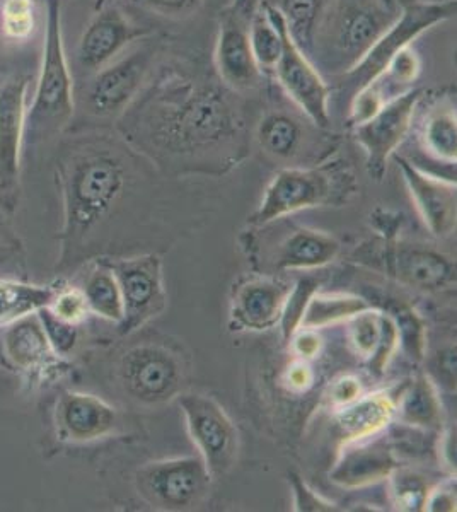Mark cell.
I'll return each instance as SVG.
<instances>
[{"label":"cell","instance_id":"cell-1","mask_svg":"<svg viewBox=\"0 0 457 512\" xmlns=\"http://www.w3.org/2000/svg\"><path fill=\"white\" fill-rule=\"evenodd\" d=\"M224 82L166 70L118 118L137 154L169 175L220 176L248 156V125Z\"/></svg>","mask_w":457,"mask_h":512},{"label":"cell","instance_id":"cell-2","mask_svg":"<svg viewBox=\"0 0 457 512\" xmlns=\"http://www.w3.org/2000/svg\"><path fill=\"white\" fill-rule=\"evenodd\" d=\"M137 152L122 137L79 134L60 142L55 178L64 200L57 274L69 275L110 248L134 185Z\"/></svg>","mask_w":457,"mask_h":512},{"label":"cell","instance_id":"cell-3","mask_svg":"<svg viewBox=\"0 0 457 512\" xmlns=\"http://www.w3.org/2000/svg\"><path fill=\"white\" fill-rule=\"evenodd\" d=\"M47 28L43 43L40 76L36 82L35 96L26 108L24 120L23 154L38 152L43 144L69 128L76 98L74 81L65 55L62 35V2L47 0Z\"/></svg>","mask_w":457,"mask_h":512},{"label":"cell","instance_id":"cell-4","mask_svg":"<svg viewBox=\"0 0 457 512\" xmlns=\"http://www.w3.org/2000/svg\"><path fill=\"white\" fill-rule=\"evenodd\" d=\"M357 192L359 181L345 158H328L307 168H285L273 176L260 207L248 222L261 227L299 210L342 207Z\"/></svg>","mask_w":457,"mask_h":512},{"label":"cell","instance_id":"cell-5","mask_svg":"<svg viewBox=\"0 0 457 512\" xmlns=\"http://www.w3.org/2000/svg\"><path fill=\"white\" fill-rule=\"evenodd\" d=\"M398 18L381 0H331L309 59L331 65L335 77L352 69Z\"/></svg>","mask_w":457,"mask_h":512},{"label":"cell","instance_id":"cell-6","mask_svg":"<svg viewBox=\"0 0 457 512\" xmlns=\"http://www.w3.org/2000/svg\"><path fill=\"white\" fill-rule=\"evenodd\" d=\"M456 0L427 2V0H406L400 7L398 18L388 31L372 45L364 57L342 76L335 77L330 86L331 98L338 96L340 101L350 105L357 94L379 79L388 70L398 53L410 47L418 36L434 28L437 24L449 21L456 16ZM330 98V99H331Z\"/></svg>","mask_w":457,"mask_h":512},{"label":"cell","instance_id":"cell-7","mask_svg":"<svg viewBox=\"0 0 457 512\" xmlns=\"http://www.w3.org/2000/svg\"><path fill=\"white\" fill-rule=\"evenodd\" d=\"M425 94V89H408L396 94L369 120L350 128L353 139L364 149L365 166L372 180L382 181L386 175L389 159L393 158L398 147L410 134L413 118L417 115Z\"/></svg>","mask_w":457,"mask_h":512},{"label":"cell","instance_id":"cell-8","mask_svg":"<svg viewBox=\"0 0 457 512\" xmlns=\"http://www.w3.org/2000/svg\"><path fill=\"white\" fill-rule=\"evenodd\" d=\"M360 262L371 263L403 286L422 292H440L456 286V263L432 246L382 239L374 253L360 255Z\"/></svg>","mask_w":457,"mask_h":512},{"label":"cell","instance_id":"cell-9","mask_svg":"<svg viewBox=\"0 0 457 512\" xmlns=\"http://www.w3.org/2000/svg\"><path fill=\"white\" fill-rule=\"evenodd\" d=\"M260 7V0H232L222 12L219 35L215 41V70L227 88L241 93L255 89L261 72L253 59L249 30Z\"/></svg>","mask_w":457,"mask_h":512},{"label":"cell","instance_id":"cell-10","mask_svg":"<svg viewBox=\"0 0 457 512\" xmlns=\"http://www.w3.org/2000/svg\"><path fill=\"white\" fill-rule=\"evenodd\" d=\"M178 403L210 478L224 477L238 454V431L226 410L214 398L197 393L178 396Z\"/></svg>","mask_w":457,"mask_h":512},{"label":"cell","instance_id":"cell-11","mask_svg":"<svg viewBox=\"0 0 457 512\" xmlns=\"http://www.w3.org/2000/svg\"><path fill=\"white\" fill-rule=\"evenodd\" d=\"M115 275L123 299L122 335H130L161 315L166 308V289L162 280L159 256L142 255L134 258L103 260Z\"/></svg>","mask_w":457,"mask_h":512},{"label":"cell","instance_id":"cell-12","mask_svg":"<svg viewBox=\"0 0 457 512\" xmlns=\"http://www.w3.org/2000/svg\"><path fill=\"white\" fill-rule=\"evenodd\" d=\"M152 59L154 50L144 45L127 57L111 60L103 69L96 70L82 99L87 115L96 120L122 117L123 111L139 96Z\"/></svg>","mask_w":457,"mask_h":512},{"label":"cell","instance_id":"cell-13","mask_svg":"<svg viewBox=\"0 0 457 512\" xmlns=\"http://www.w3.org/2000/svg\"><path fill=\"white\" fill-rule=\"evenodd\" d=\"M210 480L200 456L149 463L137 475L139 492L145 501L166 511H185L197 506L209 489Z\"/></svg>","mask_w":457,"mask_h":512},{"label":"cell","instance_id":"cell-14","mask_svg":"<svg viewBox=\"0 0 457 512\" xmlns=\"http://www.w3.org/2000/svg\"><path fill=\"white\" fill-rule=\"evenodd\" d=\"M28 76H16L0 88V212L18 209L23 158Z\"/></svg>","mask_w":457,"mask_h":512},{"label":"cell","instance_id":"cell-15","mask_svg":"<svg viewBox=\"0 0 457 512\" xmlns=\"http://www.w3.org/2000/svg\"><path fill=\"white\" fill-rule=\"evenodd\" d=\"M273 77L287 98L292 99V103L309 118L314 127L321 130L330 128V84L324 81L313 60L297 47L287 26L284 28L282 55L273 70Z\"/></svg>","mask_w":457,"mask_h":512},{"label":"cell","instance_id":"cell-16","mask_svg":"<svg viewBox=\"0 0 457 512\" xmlns=\"http://www.w3.org/2000/svg\"><path fill=\"white\" fill-rule=\"evenodd\" d=\"M120 379L128 395L137 402L164 403L180 395L181 364L161 345H139L120 361Z\"/></svg>","mask_w":457,"mask_h":512},{"label":"cell","instance_id":"cell-17","mask_svg":"<svg viewBox=\"0 0 457 512\" xmlns=\"http://www.w3.org/2000/svg\"><path fill=\"white\" fill-rule=\"evenodd\" d=\"M149 35V30L132 23L115 4H103L89 21L77 45V64L94 74L103 69L128 43Z\"/></svg>","mask_w":457,"mask_h":512},{"label":"cell","instance_id":"cell-18","mask_svg":"<svg viewBox=\"0 0 457 512\" xmlns=\"http://www.w3.org/2000/svg\"><path fill=\"white\" fill-rule=\"evenodd\" d=\"M418 214L434 236H447L456 227V181L430 175L410 159L394 154Z\"/></svg>","mask_w":457,"mask_h":512},{"label":"cell","instance_id":"cell-19","mask_svg":"<svg viewBox=\"0 0 457 512\" xmlns=\"http://www.w3.org/2000/svg\"><path fill=\"white\" fill-rule=\"evenodd\" d=\"M292 286L285 280L263 275L244 280L234 289L231 326L234 330L261 332L277 325Z\"/></svg>","mask_w":457,"mask_h":512},{"label":"cell","instance_id":"cell-20","mask_svg":"<svg viewBox=\"0 0 457 512\" xmlns=\"http://www.w3.org/2000/svg\"><path fill=\"white\" fill-rule=\"evenodd\" d=\"M398 468V461L388 444L374 441L371 444H345L340 460L331 470V482L345 489H360L388 480Z\"/></svg>","mask_w":457,"mask_h":512},{"label":"cell","instance_id":"cell-21","mask_svg":"<svg viewBox=\"0 0 457 512\" xmlns=\"http://www.w3.org/2000/svg\"><path fill=\"white\" fill-rule=\"evenodd\" d=\"M0 347L6 362L21 371H40L43 367L50 371L60 364L53 357L57 352L48 340L40 316H35V313L9 323L2 332Z\"/></svg>","mask_w":457,"mask_h":512},{"label":"cell","instance_id":"cell-22","mask_svg":"<svg viewBox=\"0 0 457 512\" xmlns=\"http://www.w3.org/2000/svg\"><path fill=\"white\" fill-rule=\"evenodd\" d=\"M348 321L353 349L360 357H364L372 374L382 376L400 345L393 316L369 308Z\"/></svg>","mask_w":457,"mask_h":512},{"label":"cell","instance_id":"cell-23","mask_svg":"<svg viewBox=\"0 0 457 512\" xmlns=\"http://www.w3.org/2000/svg\"><path fill=\"white\" fill-rule=\"evenodd\" d=\"M57 410L58 424L72 441H94L115 429V408L98 396L69 393L60 400Z\"/></svg>","mask_w":457,"mask_h":512},{"label":"cell","instance_id":"cell-24","mask_svg":"<svg viewBox=\"0 0 457 512\" xmlns=\"http://www.w3.org/2000/svg\"><path fill=\"white\" fill-rule=\"evenodd\" d=\"M396 400L386 391L359 396L355 402L338 408L336 427L342 434L343 443H360L374 437L393 420Z\"/></svg>","mask_w":457,"mask_h":512},{"label":"cell","instance_id":"cell-25","mask_svg":"<svg viewBox=\"0 0 457 512\" xmlns=\"http://www.w3.org/2000/svg\"><path fill=\"white\" fill-rule=\"evenodd\" d=\"M338 253L340 243L333 236L301 227L278 245L273 256V268L277 272L311 270L333 262Z\"/></svg>","mask_w":457,"mask_h":512},{"label":"cell","instance_id":"cell-26","mask_svg":"<svg viewBox=\"0 0 457 512\" xmlns=\"http://www.w3.org/2000/svg\"><path fill=\"white\" fill-rule=\"evenodd\" d=\"M284 28L285 21L277 7L268 0L260 2L255 18L251 21L249 41L253 59L263 77H273V70L282 55Z\"/></svg>","mask_w":457,"mask_h":512},{"label":"cell","instance_id":"cell-27","mask_svg":"<svg viewBox=\"0 0 457 512\" xmlns=\"http://www.w3.org/2000/svg\"><path fill=\"white\" fill-rule=\"evenodd\" d=\"M306 130L301 120L285 111H268L256 123L255 139L261 151L273 159L296 158L301 151Z\"/></svg>","mask_w":457,"mask_h":512},{"label":"cell","instance_id":"cell-28","mask_svg":"<svg viewBox=\"0 0 457 512\" xmlns=\"http://www.w3.org/2000/svg\"><path fill=\"white\" fill-rule=\"evenodd\" d=\"M451 94H439L437 103H432L429 113L423 118L422 142L430 156L456 164L457 127L456 106L452 105Z\"/></svg>","mask_w":457,"mask_h":512},{"label":"cell","instance_id":"cell-29","mask_svg":"<svg viewBox=\"0 0 457 512\" xmlns=\"http://www.w3.org/2000/svg\"><path fill=\"white\" fill-rule=\"evenodd\" d=\"M396 412L403 424L420 429H439L442 424V403L429 376L411 379L400 400L396 402Z\"/></svg>","mask_w":457,"mask_h":512},{"label":"cell","instance_id":"cell-30","mask_svg":"<svg viewBox=\"0 0 457 512\" xmlns=\"http://www.w3.org/2000/svg\"><path fill=\"white\" fill-rule=\"evenodd\" d=\"M268 2L277 7L282 14L289 35L296 41L297 47L301 48L307 57H311L314 40L331 0H277V2L268 0Z\"/></svg>","mask_w":457,"mask_h":512},{"label":"cell","instance_id":"cell-31","mask_svg":"<svg viewBox=\"0 0 457 512\" xmlns=\"http://www.w3.org/2000/svg\"><path fill=\"white\" fill-rule=\"evenodd\" d=\"M55 287L31 286L23 280L0 279V325H9L23 316L50 306Z\"/></svg>","mask_w":457,"mask_h":512},{"label":"cell","instance_id":"cell-32","mask_svg":"<svg viewBox=\"0 0 457 512\" xmlns=\"http://www.w3.org/2000/svg\"><path fill=\"white\" fill-rule=\"evenodd\" d=\"M369 308H371L369 303L359 296H352V294H318V292H314V296L311 297V301H309L306 311H304V316H302L299 330L301 328L318 330V328L335 325L340 321H348Z\"/></svg>","mask_w":457,"mask_h":512},{"label":"cell","instance_id":"cell-33","mask_svg":"<svg viewBox=\"0 0 457 512\" xmlns=\"http://www.w3.org/2000/svg\"><path fill=\"white\" fill-rule=\"evenodd\" d=\"M81 291L91 313L116 323L123 320L122 292L106 263H99L98 268L87 275Z\"/></svg>","mask_w":457,"mask_h":512},{"label":"cell","instance_id":"cell-34","mask_svg":"<svg viewBox=\"0 0 457 512\" xmlns=\"http://www.w3.org/2000/svg\"><path fill=\"white\" fill-rule=\"evenodd\" d=\"M388 480L391 499L396 509L408 512L425 511L432 487L423 475L398 466Z\"/></svg>","mask_w":457,"mask_h":512},{"label":"cell","instance_id":"cell-35","mask_svg":"<svg viewBox=\"0 0 457 512\" xmlns=\"http://www.w3.org/2000/svg\"><path fill=\"white\" fill-rule=\"evenodd\" d=\"M396 328H398V338H400L401 347L406 355L413 362H422L425 359V349H427V330L423 325L422 318L418 316L415 309L405 304L394 306L391 311Z\"/></svg>","mask_w":457,"mask_h":512},{"label":"cell","instance_id":"cell-36","mask_svg":"<svg viewBox=\"0 0 457 512\" xmlns=\"http://www.w3.org/2000/svg\"><path fill=\"white\" fill-rule=\"evenodd\" d=\"M36 28L35 0H2L0 30L7 40L26 41Z\"/></svg>","mask_w":457,"mask_h":512},{"label":"cell","instance_id":"cell-37","mask_svg":"<svg viewBox=\"0 0 457 512\" xmlns=\"http://www.w3.org/2000/svg\"><path fill=\"white\" fill-rule=\"evenodd\" d=\"M0 279L28 280L26 250L18 234L4 221V212H0Z\"/></svg>","mask_w":457,"mask_h":512},{"label":"cell","instance_id":"cell-38","mask_svg":"<svg viewBox=\"0 0 457 512\" xmlns=\"http://www.w3.org/2000/svg\"><path fill=\"white\" fill-rule=\"evenodd\" d=\"M318 286V280L313 279V277H306V279L299 280L296 286L292 287V291H290L289 297L285 301L282 318L278 321L285 342H290L292 335L299 330L307 304L314 296V292H318Z\"/></svg>","mask_w":457,"mask_h":512},{"label":"cell","instance_id":"cell-39","mask_svg":"<svg viewBox=\"0 0 457 512\" xmlns=\"http://www.w3.org/2000/svg\"><path fill=\"white\" fill-rule=\"evenodd\" d=\"M290 489L294 494V511L297 512H323L336 511L333 502L326 501L318 492H314L297 473L289 475Z\"/></svg>","mask_w":457,"mask_h":512},{"label":"cell","instance_id":"cell-40","mask_svg":"<svg viewBox=\"0 0 457 512\" xmlns=\"http://www.w3.org/2000/svg\"><path fill=\"white\" fill-rule=\"evenodd\" d=\"M140 6L164 18H188L202 6V0H135Z\"/></svg>","mask_w":457,"mask_h":512},{"label":"cell","instance_id":"cell-41","mask_svg":"<svg viewBox=\"0 0 457 512\" xmlns=\"http://www.w3.org/2000/svg\"><path fill=\"white\" fill-rule=\"evenodd\" d=\"M359 396H362V384L355 376H343L342 379L336 381L331 390V398L338 407L355 402Z\"/></svg>","mask_w":457,"mask_h":512},{"label":"cell","instance_id":"cell-42","mask_svg":"<svg viewBox=\"0 0 457 512\" xmlns=\"http://www.w3.org/2000/svg\"><path fill=\"white\" fill-rule=\"evenodd\" d=\"M371 219L382 239L391 241V239H396V236H398V229H400L403 217L398 212H393V210L377 209L372 214Z\"/></svg>","mask_w":457,"mask_h":512},{"label":"cell","instance_id":"cell-43","mask_svg":"<svg viewBox=\"0 0 457 512\" xmlns=\"http://www.w3.org/2000/svg\"><path fill=\"white\" fill-rule=\"evenodd\" d=\"M292 345L296 350L297 355H301L302 359H313L318 355L319 349H321V338L318 337L316 330H307V328H301L292 335Z\"/></svg>","mask_w":457,"mask_h":512},{"label":"cell","instance_id":"cell-44","mask_svg":"<svg viewBox=\"0 0 457 512\" xmlns=\"http://www.w3.org/2000/svg\"><path fill=\"white\" fill-rule=\"evenodd\" d=\"M425 511H456V485L452 487V483H449L432 489Z\"/></svg>","mask_w":457,"mask_h":512},{"label":"cell","instance_id":"cell-45","mask_svg":"<svg viewBox=\"0 0 457 512\" xmlns=\"http://www.w3.org/2000/svg\"><path fill=\"white\" fill-rule=\"evenodd\" d=\"M285 381L289 383L290 390L306 391L307 388H311V386H313V369L309 367V364H307L304 359H302V361L294 362V364L287 369Z\"/></svg>","mask_w":457,"mask_h":512},{"label":"cell","instance_id":"cell-46","mask_svg":"<svg viewBox=\"0 0 457 512\" xmlns=\"http://www.w3.org/2000/svg\"><path fill=\"white\" fill-rule=\"evenodd\" d=\"M440 451H442V458L446 461V465L451 470H456V431L451 429L447 432L444 436V443L440 446Z\"/></svg>","mask_w":457,"mask_h":512},{"label":"cell","instance_id":"cell-47","mask_svg":"<svg viewBox=\"0 0 457 512\" xmlns=\"http://www.w3.org/2000/svg\"><path fill=\"white\" fill-rule=\"evenodd\" d=\"M381 4L391 9V11H398V2L396 0H381Z\"/></svg>","mask_w":457,"mask_h":512}]
</instances>
